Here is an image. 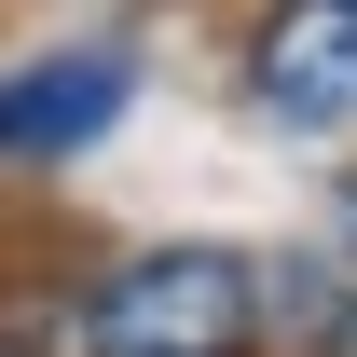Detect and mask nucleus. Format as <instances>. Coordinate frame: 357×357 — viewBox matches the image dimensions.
<instances>
[{"label":"nucleus","instance_id":"nucleus-1","mask_svg":"<svg viewBox=\"0 0 357 357\" xmlns=\"http://www.w3.org/2000/svg\"><path fill=\"white\" fill-rule=\"evenodd\" d=\"M261 303H275V275L248 248L178 234V248L96 261L69 289V316H55V344L69 357H261Z\"/></svg>","mask_w":357,"mask_h":357},{"label":"nucleus","instance_id":"nucleus-2","mask_svg":"<svg viewBox=\"0 0 357 357\" xmlns=\"http://www.w3.org/2000/svg\"><path fill=\"white\" fill-rule=\"evenodd\" d=\"M234 83L275 137H357V0H261Z\"/></svg>","mask_w":357,"mask_h":357},{"label":"nucleus","instance_id":"nucleus-3","mask_svg":"<svg viewBox=\"0 0 357 357\" xmlns=\"http://www.w3.org/2000/svg\"><path fill=\"white\" fill-rule=\"evenodd\" d=\"M124 96H137L124 42H55V55H28V69H0V165H69V151H96V137L124 124Z\"/></svg>","mask_w":357,"mask_h":357},{"label":"nucleus","instance_id":"nucleus-4","mask_svg":"<svg viewBox=\"0 0 357 357\" xmlns=\"http://www.w3.org/2000/svg\"><path fill=\"white\" fill-rule=\"evenodd\" d=\"M0 357H69V344H55L42 316H0Z\"/></svg>","mask_w":357,"mask_h":357},{"label":"nucleus","instance_id":"nucleus-5","mask_svg":"<svg viewBox=\"0 0 357 357\" xmlns=\"http://www.w3.org/2000/svg\"><path fill=\"white\" fill-rule=\"evenodd\" d=\"M330 261H344V289H357V192H344V220H330Z\"/></svg>","mask_w":357,"mask_h":357}]
</instances>
